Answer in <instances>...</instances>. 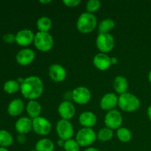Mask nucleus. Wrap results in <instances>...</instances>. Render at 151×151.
<instances>
[{"instance_id":"dca6fc26","label":"nucleus","mask_w":151,"mask_h":151,"mask_svg":"<svg viewBox=\"0 0 151 151\" xmlns=\"http://www.w3.org/2000/svg\"><path fill=\"white\" fill-rule=\"evenodd\" d=\"M15 129L19 134H27L32 130V119L27 116H22L16 120Z\"/></svg>"},{"instance_id":"b1692460","label":"nucleus","mask_w":151,"mask_h":151,"mask_svg":"<svg viewBox=\"0 0 151 151\" xmlns=\"http://www.w3.org/2000/svg\"><path fill=\"white\" fill-rule=\"evenodd\" d=\"M115 27V22L111 19H105L98 25L99 33H110Z\"/></svg>"},{"instance_id":"423d86ee","label":"nucleus","mask_w":151,"mask_h":151,"mask_svg":"<svg viewBox=\"0 0 151 151\" xmlns=\"http://www.w3.org/2000/svg\"><path fill=\"white\" fill-rule=\"evenodd\" d=\"M96 46L101 53L109 52L114 48V38L111 33H99L96 39Z\"/></svg>"},{"instance_id":"9b49d317","label":"nucleus","mask_w":151,"mask_h":151,"mask_svg":"<svg viewBox=\"0 0 151 151\" xmlns=\"http://www.w3.org/2000/svg\"><path fill=\"white\" fill-rule=\"evenodd\" d=\"M35 58V52L29 48L22 49L16 55V62L22 66H27L30 65L34 61Z\"/></svg>"},{"instance_id":"0eeeda50","label":"nucleus","mask_w":151,"mask_h":151,"mask_svg":"<svg viewBox=\"0 0 151 151\" xmlns=\"http://www.w3.org/2000/svg\"><path fill=\"white\" fill-rule=\"evenodd\" d=\"M55 129L59 138L64 141L72 139L75 134L72 124L70 121L66 119H60L56 124Z\"/></svg>"},{"instance_id":"473e14b6","label":"nucleus","mask_w":151,"mask_h":151,"mask_svg":"<svg viewBox=\"0 0 151 151\" xmlns=\"http://www.w3.org/2000/svg\"><path fill=\"white\" fill-rule=\"evenodd\" d=\"M17 142L19 144H24L27 142V137L24 134H19L17 137Z\"/></svg>"},{"instance_id":"7c9ffc66","label":"nucleus","mask_w":151,"mask_h":151,"mask_svg":"<svg viewBox=\"0 0 151 151\" xmlns=\"http://www.w3.org/2000/svg\"><path fill=\"white\" fill-rule=\"evenodd\" d=\"M4 42L7 43V44H13V43L16 42V34L11 33V32H8L3 35L2 38Z\"/></svg>"},{"instance_id":"bb28decb","label":"nucleus","mask_w":151,"mask_h":151,"mask_svg":"<svg viewBox=\"0 0 151 151\" xmlns=\"http://www.w3.org/2000/svg\"><path fill=\"white\" fill-rule=\"evenodd\" d=\"M13 143V137L6 130H0V147H7Z\"/></svg>"},{"instance_id":"ddd939ff","label":"nucleus","mask_w":151,"mask_h":151,"mask_svg":"<svg viewBox=\"0 0 151 151\" xmlns=\"http://www.w3.org/2000/svg\"><path fill=\"white\" fill-rule=\"evenodd\" d=\"M49 76L54 82H63L66 78V70L62 65L54 63L49 67Z\"/></svg>"},{"instance_id":"c85d7f7f","label":"nucleus","mask_w":151,"mask_h":151,"mask_svg":"<svg viewBox=\"0 0 151 151\" xmlns=\"http://www.w3.org/2000/svg\"><path fill=\"white\" fill-rule=\"evenodd\" d=\"M100 7H101V2L99 0H89L86 4L87 12L92 14L96 13L100 8Z\"/></svg>"},{"instance_id":"2f4dec72","label":"nucleus","mask_w":151,"mask_h":151,"mask_svg":"<svg viewBox=\"0 0 151 151\" xmlns=\"http://www.w3.org/2000/svg\"><path fill=\"white\" fill-rule=\"evenodd\" d=\"M63 3L68 7H78L81 3V0H63Z\"/></svg>"},{"instance_id":"4c0bfd02","label":"nucleus","mask_w":151,"mask_h":151,"mask_svg":"<svg viewBox=\"0 0 151 151\" xmlns=\"http://www.w3.org/2000/svg\"><path fill=\"white\" fill-rule=\"evenodd\" d=\"M83 151H100V150H98L97 148H95V147H88V148H86Z\"/></svg>"},{"instance_id":"4468645a","label":"nucleus","mask_w":151,"mask_h":151,"mask_svg":"<svg viewBox=\"0 0 151 151\" xmlns=\"http://www.w3.org/2000/svg\"><path fill=\"white\" fill-rule=\"evenodd\" d=\"M118 100L119 97H117L116 94L111 92L107 93L104 94L100 100V108L107 111L114 110L118 106Z\"/></svg>"},{"instance_id":"2eb2a0df","label":"nucleus","mask_w":151,"mask_h":151,"mask_svg":"<svg viewBox=\"0 0 151 151\" xmlns=\"http://www.w3.org/2000/svg\"><path fill=\"white\" fill-rule=\"evenodd\" d=\"M58 111L62 119L70 120L75 116L76 109L75 106L70 101L64 100L59 105Z\"/></svg>"},{"instance_id":"9d476101","label":"nucleus","mask_w":151,"mask_h":151,"mask_svg":"<svg viewBox=\"0 0 151 151\" xmlns=\"http://www.w3.org/2000/svg\"><path fill=\"white\" fill-rule=\"evenodd\" d=\"M72 100L77 104L85 105L91 100V93L86 86H78L72 91Z\"/></svg>"},{"instance_id":"f704fd0d","label":"nucleus","mask_w":151,"mask_h":151,"mask_svg":"<svg viewBox=\"0 0 151 151\" xmlns=\"http://www.w3.org/2000/svg\"><path fill=\"white\" fill-rule=\"evenodd\" d=\"M51 2H52L51 0H40L39 1V3H41V4H50V3Z\"/></svg>"},{"instance_id":"412c9836","label":"nucleus","mask_w":151,"mask_h":151,"mask_svg":"<svg viewBox=\"0 0 151 151\" xmlns=\"http://www.w3.org/2000/svg\"><path fill=\"white\" fill-rule=\"evenodd\" d=\"M113 86L116 93L119 95L127 92L128 88V80L125 77L122 75H118L114 78L113 82Z\"/></svg>"},{"instance_id":"a878e982","label":"nucleus","mask_w":151,"mask_h":151,"mask_svg":"<svg viewBox=\"0 0 151 151\" xmlns=\"http://www.w3.org/2000/svg\"><path fill=\"white\" fill-rule=\"evenodd\" d=\"M21 85L15 80H9L4 83L3 89L6 93L9 94H15L20 90Z\"/></svg>"},{"instance_id":"393cba45","label":"nucleus","mask_w":151,"mask_h":151,"mask_svg":"<svg viewBox=\"0 0 151 151\" xmlns=\"http://www.w3.org/2000/svg\"><path fill=\"white\" fill-rule=\"evenodd\" d=\"M116 136L118 139L123 143H128L132 139V133L131 130L125 127H120L116 130Z\"/></svg>"},{"instance_id":"f3484780","label":"nucleus","mask_w":151,"mask_h":151,"mask_svg":"<svg viewBox=\"0 0 151 151\" xmlns=\"http://www.w3.org/2000/svg\"><path fill=\"white\" fill-rule=\"evenodd\" d=\"M93 63L100 71H106L111 66V57L105 53H98L93 58Z\"/></svg>"},{"instance_id":"a19ab883","label":"nucleus","mask_w":151,"mask_h":151,"mask_svg":"<svg viewBox=\"0 0 151 151\" xmlns=\"http://www.w3.org/2000/svg\"><path fill=\"white\" fill-rule=\"evenodd\" d=\"M29 151H36V150H35V149H32V150H30Z\"/></svg>"},{"instance_id":"f03ea898","label":"nucleus","mask_w":151,"mask_h":151,"mask_svg":"<svg viewBox=\"0 0 151 151\" xmlns=\"http://www.w3.org/2000/svg\"><path fill=\"white\" fill-rule=\"evenodd\" d=\"M97 25V19L94 14L88 12L80 15L77 21V29L83 34H88L93 32Z\"/></svg>"},{"instance_id":"f257e3e1","label":"nucleus","mask_w":151,"mask_h":151,"mask_svg":"<svg viewBox=\"0 0 151 151\" xmlns=\"http://www.w3.org/2000/svg\"><path fill=\"white\" fill-rule=\"evenodd\" d=\"M20 91L24 98L35 100L39 98L44 92V83L38 76H29L24 78L21 84Z\"/></svg>"},{"instance_id":"39448f33","label":"nucleus","mask_w":151,"mask_h":151,"mask_svg":"<svg viewBox=\"0 0 151 151\" xmlns=\"http://www.w3.org/2000/svg\"><path fill=\"white\" fill-rule=\"evenodd\" d=\"M97 139V134L92 128H83L78 131L76 140L81 147H88Z\"/></svg>"},{"instance_id":"72a5a7b5","label":"nucleus","mask_w":151,"mask_h":151,"mask_svg":"<svg viewBox=\"0 0 151 151\" xmlns=\"http://www.w3.org/2000/svg\"><path fill=\"white\" fill-rule=\"evenodd\" d=\"M111 65L117 64L118 58L116 57H111Z\"/></svg>"},{"instance_id":"ea45409f","label":"nucleus","mask_w":151,"mask_h":151,"mask_svg":"<svg viewBox=\"0 0 151 151\" xmlns=\"http://www.w3.org/2000/svg\"><path fill=\"white\" fill-rule=\"evenodd\" d=\"M148 81H149V82L151 83V70L149 72V73H148Z\"/></svg>"},{"instance_id":"58836bf2","label":"nucleus","mask_w":151,"mask_h":151,"mask_svg":"<svg viewBox=\"0 0 151 151\" xmlns=\"http://www.w3.org/2000/svg\"><path fill=\"white\" fill-rule=\"evenodd\" d=\"M0 151H9V150L7 148V147H0Z\"/></svg>"},{"instance_id":"c756f323","label":"nucleus","mask_w":151,"mask_h":151,"mask_svg":"<svg viewBox=\"0 0 151 151\" xmlns=\"http://www.w3.org/2000/svg\"><path fill=\"white\" fill-rule=\"evenodd\" d=\"M63 149H64V151H80L81 146L76 140L70 139L67 141H65Z\"/></svg>"},{"instance_id":"5701e85b","label":"nucleus","mask_w":151,"mask_h":151,"mask_svg":"<svg viewBox=\"0 0 151 151\" xmlns=\"http://www.w3.org/2000/svg\"><path fill=\"white\" fill-rule=\"evenodd\" d=\"M36 24L38 32H49L52 26V22L47 16H41L38 19Z\"/></svg>"},{"instance_id":"7ed1b4c3","label":"nucleus","mask_w":151,"mask_h":151,"mask_svg":"<svg viewBox=\"0 0 151 151\" xmlns=\"http://www.w3.org/2000/svg\"><path fill=\"white\" fill-rule=\"evenodd\" d=\"M140 100L138 97L131 93L126 92L119 96L118 106L121 110L125 112H134L140 107Z\"/></svg>"},{"instance_id":"f8f14e48","label":"nucleus","mask_w":151,"mask_h":151,"mask_svg":"<svg viewBox=\"0 0 151 151\" xmlns=\"http://www.w3.org/2000/svg\"><path fill=\"white\" fill-rule=\"evenodd\" d=\"M35 34L29 29H23L16 34V43L21 47H27L33 43Z\"/></svg>"},{"instance_id":"1a4fd4ad","label":"nucleus","mask_w":151,"mask_h":151,"mask_svg":"<svg viewBox=\"0 0 151 151\" xmlns=\"http://www.w3.org/2000/svg\"><path fill=\"white\" fill-rule=\"evenodd\" d=\"M123 119L120 112L116 109L108 111L105 116L104 122L106 127L110 128L112 131L117 130L122 125Z\"/></svg>"},{"instance_id":"e433bc0d","label":"nucleus","mask_w":151,"mask_h":151,"mask_svg":"<svg viewBox=\"0 0 151 151\" xmlns=\"http://www.w3.org/2000/svg\"><path fill=\"white\" fill-rule=\"evenodd\" d=\"M147 116H148L149 119H150V120L151 121V105L150 106H149L148 109H147Z\"/></svg>"},{"instance_id":"4be33fe9","label":"nucleus","mask_w":151,"mask_h":151,"mask_svg":"<svg viewBox=\"0 0 151 151\" xmlns=\"http://www.w3.org/2000/svg\"><path fill=\"white\" fill-rule=\"evenodd\" d=\"M35 149L36 151H54L55 144L50 139L43 138L37 142Z\"/></svg>"},{"instance_id":"aec40b11","label":"nucleus","mask_w":151,"mask_h":151,"mask_svg":"<svg viewBox=\"0 0 151 151\" xmlns=\"http://www.w3.org/2000/svg\"><path fill=\"white\" fill-rule=\"evenodd\" d=\"M42 111V107L37 100H29L26 106V111L28 116L32 119L40 116Z\"/></svg>"},{"instance_id":"79ce46f5","label":"nucleus","mask_w":151,"mask_h":151,"mask_svg":"<svg viewBox=\"0 0 151 151\" xmlns=\"http://www.w3.org/2000/svg\"><path fill=\"white\" fill-rule=\"evenodd\" d=\"M63 151H64V150H63Z\"/></svg>"},{"instance_id":"c9c22d12","label":"nucleus","mask_w":151,"mask_h":151,"mask_svg":"<svg viewBox=\"0 0 151 151\" xmlns=\"http://www.w3.org/2000/svg\"><path fill=\"white\" fill-rule=\"evenodd\" d=\"M64 144H65V141L64 140H63V139H59L58 141V145L59 146H60V147H63V146H64Z\"/></svg>"},{"instance_id":"6ab92c4d","label":"nucleus","mask_w":151,"mask_h":151,"mask_svg":"<svg viewBox=\"0 0 151 151\" xmlns=\"http://www.w3.org/2000/svg\"><path fill=\"white\" fill-rule=\"evenodd\" d=\"M97 116L91 111H84L79 116V122L83 128H92L97 123Z\"/></svg>"},{"instance_id":"20e7f679","label":"nucleus","mask_w":151,"mask_h":151,"mask_svg":"<svg viewBox=\"0 0 151 151\" xmlns=\"http://www.w3.org/2000/svg\"><path fill=\"white\" fill-rule=\"evenodd\" d=\"M34 45L41 52H49L54 46V38L50 32H38L35 35Z\"/></svg>"},{"instance_id":"a211bd4d","label":"nucleus","mask_w":151,"mask_h":151,"mask_svg":"<svg viewBox=\"0 0 151 151\" xmlns=\"http://www.w3.org/2000/svg\"><path fill=\"white\" fill-rule=\"evenodd\" d=\"M24 109V103L20 98L13 99L7 106V113L11 116H17L23 112Z\"/></svg>"},{"instance_id":"cd10ccee","label":"nucleus","mask_w":151,"mask_h":151,"mask_svg":"<svg viewBox=\"0 0 151 151\" xmlns=\"http://www.w3.org/2000/svg\"><path fill=\"white\" fill-rule=\"evenodd\" d=\"M114 131L110 128L105 127L101 128L97 134V139L101 142H109L113 138Z\"/></svg>"},{"instance_id":"6e6552de","label":"nucleus","mask_w":151,"mask_h":151,"mask_svg":"<svg viewBox=\"0 0 151 151\" xmlns=\"http://www.w3.org/2000/svg\"><path fill=\"white\" fill-rule=\"evenodd\" d=\"M52 130L50 120L44 116H38L32 119V131L40 136H47Z\"/></svg>"}]
</instances>
